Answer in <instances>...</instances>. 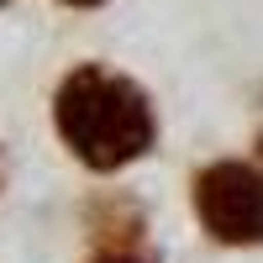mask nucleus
Returning a JSON list of instances; mask_svg holds the SVG:
<instances>
[{"label": "nucleus", "mask_w": 263, "mask_h": 263, "mask_svg": "<svg viewBox=\"0 0 263 263\" xmlns=\"http://www.w3.org/2000/svg\"><path fill=\"white\" fill-rule=\"evenodd\" d=\"M53 132L90 174H121L158 147V105L111 63H74L53 90Z\"/></svg>", "instance_id": "1"}, {"label": "nucleus", "mask_w": 263, "mask_h": 263, "mask_svg": "<svg viewBox=\"0 0 263 263\" xmlns=\"http://www.w3.org/2000/svg\"><path fill=\"white\" fill-rule=\"evenodd\" d=\"M190 211L216 248H263V163L211 158L190 179Z\"/></svg>", "instance_id": "2"}, {"label": "nucleus", "mask_w": 263, "mask_h": 263, "mask_svg": "<svg viewBox=\"0 0 263 263\" xmlns=\"http://www.w3.org/2000/svg\"><path fill=\"white\" fill-rule=\"evenodd\" d=\"M90 263H147V258H137V253H126V248H100Z\"/></svg>", "instance_id": "3"}, {"label": "nucleus", "mask_w": 263, "mask_h": 263, "mask_svg": "<svg viewBox=\"0 0 263 263\" xmlns=\"http://www.w3.org/2000/svg\"><path fill=\"white\" fill-rule=\"evenodd\" d=\"M58 6H69V11H95V6H105V0H58Z\"/></svg>", "instance_id": "4"}, {"label": "nucleus", "mask_w": 263, "mask_h": 263, "mask_svg": "<svg viewBox=\"0 0 263 263\" xmlns=\"http://www.w3.org/2000/svg\"><path fill=\"white\" fill-rule=\"evenodd\" d=\"M253 158L263 163V132H258V137H253Z\"/></svg>", "instance_id": "5"}, {"label": "nucleus", "mask_w": 263, "mask_h": 263, "mask_svg": "<svg viewBox=\"0 0 263 263\" xmlns=\"http://www.w3.org/2000/svg\"><path fill=\"white\" fill-rule=\"evenodd\" d=\"M0 190H6V163H0Z\"/></svg>", "instance_id": "6"}, {"label": "nucleus", "mask_w": 263, "mask_h": 263, "mask_svg": "<svg viewBox=\"0 0 263 263\" xmlns=\"http://www.w3.org/2000/svg\"><path fill=\"white\" fill-rule=\"evenodd\" d=\"M6 6H11V0H0V11H6Z\"/></svg>", "instance_id": "7"}]
</instances>
